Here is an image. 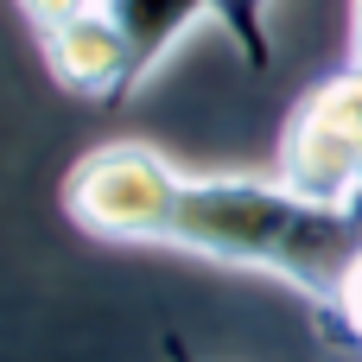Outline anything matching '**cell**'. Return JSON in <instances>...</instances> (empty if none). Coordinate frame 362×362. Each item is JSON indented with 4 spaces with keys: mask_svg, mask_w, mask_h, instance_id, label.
Here are the masks:
<instances>
[{
    "mask_svg": "<svg viewBox=\"0 0 362 362\" xmlns=\"http://www.w3.org/2000/svg\"><path fill=\"white\" fill-rule=\"evenodd\" d=\"M318 331H325V344H337L344 356L362 362V255H356V267L344 274V286L318 305Z\"/></svg>",
    "mask_w": 362,
    "mask_h": 362,
    "instance_id": "52a82bcc",
    "label": "cell"
},
{
    "mask_svg": "<svg viewBox=\"0 0 362 362\" xmlns=\"http://www.w3.org/2000/svg\"><path fill=\"white\" fill-rule=\"evenodd\" d=\"M185 172L146 140H102L64 172V216L95 242L165 248V223Z\"/></svg>",
    "mask_w": 362,
    "mask_h": 362,
    "instance_id": "7a4b0ae2",
    "label": "cell"
},
{
    "mask_svg": "<svg viewBox=\"0 0 362 362\" xmlns=\"http://www.w3.org/2000/svg\"><path fill=\"white\" fill-rule=\"evenodd\" d=\"M165 362H197V356H191V350H185L178 337H165Z\"/></svg>",
    "mask_w": 362,
    "mask_h": 362,
    "instance_id": "9c48e42d",
    "label": "cell"
},
{
    "mask_svg": "<svg viewBox=\"0 0 362 362\" xmlns=\"http://www.w3.org/2000/svg\"><path fill=\"white\" fill-rule=\"evenodd\" d=\"M216 6V25L229 32V45L242 51L248 70H267L274 64V32H267V0H210Z\"/></svg>",
    "mask_w": 362,
    "mask_h": 362,
    "instance_id": "8992f818",
    "label": "cell"
},
{
    "mask_svg": "<svg viewBox=\"0 0 362 362\" xmlns=\"http://www.w3.org/2000/svg\"><path fill=\"white\" fill-rule=\"evenodd\" d=\"M280 178L305 197L325 204H356L362 197V64L318 76L280 134Z\"/></svg>",
    "mask_w": 362,
    "mask_h": 362,
    "instance_id": "3957f363",
    "label": "cell"
},
{
    "mask_svg": "<svg viewBox=\"0 0 362 362\" xmlns=\"http://www.w3.org/2000/svg\"><path fill=\"white\" fill-rule=\"evenodd\" d=\"M38 51H45L51 76H57L70 95L95 102V108H121V102L140 89L134 51H127L121 25L108 19V6H95V13H83V19H70V25H57V32H45V38H38Z\"/></svg>",
    "mask_w": 362,
    "mask_h": 362,
    "instance_id": "277c9868",
    "label": "cell"
},
{
    "mask_svg": "<svg viewBox=\"0 0 362 362\" xmlns=\"http://www.w3.org/2000/svg\"><path fill=\"white\" fill-rule=\"evenodd\" d=\"M350 57L362 64V0H356V38H350Z\"/></svg>",
    "mask_w": 362,
    "mask_h": 362,
    "instance_id": "30bf717a",
    "label": "cell"
},
{
    "mask_svg": "<svg viewBox=\"0 0 362 362\" xmlns=\"http://www.w3.org/2000/svg\"><path fill=\"white\" fill-rule=\"evenodd\" d=\"M165 248L274 274L299 286L318 312L362 255V197L325 204V197L293 191L280 172L274 178H191L185 172L172 223H165Z\"/></svg>",
    "mask_w": 362,
    "mask_h": 362,
    "instance_id": "6da1fadb",
    "label": "cell"
},
{
    "mask_svg": "<svg viewBox=\"0 0 362 362\" xmlns=\"http://www.w3.org/2000/svg\"><path fill=\"white\" fill-rule=\"evenodd\" d=\"M102 6H108V19L121 25L140 83H146V76H153V70L185 45V32H197L204 19H216L210 0H102Z\"/></svg>",
    "mask_w": 362,
    "mask_h": 362,
    "instance_id": "5b68a950",
    "label": "cell"
},
{
    "mask_svg": "<svg viewBox=\"0 0 362 362\" xmlns=\"http://www.w3.org/2000/svg\"><path fill=\"white\" fill-rule=\"evenodd\" d=\"M19 13H25V25L45 38V32H57V25H70V19H83V13H95L102 0H13Z\"/></svg>",
    "mask_w": 362,
    "mask_h": 362,
    "instance_id": "ba28073f",
    "label": "cell"
}]
</instances>
